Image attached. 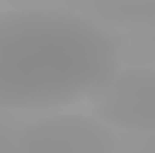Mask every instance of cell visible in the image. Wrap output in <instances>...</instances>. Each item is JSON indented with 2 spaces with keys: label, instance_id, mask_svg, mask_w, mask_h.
Masks as SVG:
<instances>
[{
  "label": "cell",
  "instance_id": "cell-1",
  "mask_svg": "<svg viewBox=\"0 0 155 153\" xmlns=\"http://www.w3.org/2000/svg\"><path fill=\"white\" fill-rule=\"evenodd\" d=\"M119 69L116 36L60 9L0 11V110L47 112L90 99Z\"/></svg>",
  "mask_w": 155,
  "mask_h": 153
},
{
  "label": "cell",
  "instance_id": "cell-2",
  "mask_svg": "<svg viewBox=\"0 0 155 153\" xmlns=\"http://www.w3.org/2000/svg\"><path fill=\"white\" fill-rule=\"evenodd\" d=\"M88 101L94 115L112 130L153 133L155 67H119Z\"/></svg>",
  "mask_w": 155,
  "mask_h": 153
},
{
  "label": "cell",
  "instance_id": "cell-3",
  "mask_svg": "<svg viewBox=\"0 0 155 153\" xmlns=\"http://www.w3.org/2000/svg\"><path fill=\"white\" fill-rule=\"evenodd\" d=\"M117 144L116 130L87 114L47 115L18 135L20 153H116Z\"/></svg>",
  "mask_w": 155,
  "mask_h": 153
}]
</instances>
